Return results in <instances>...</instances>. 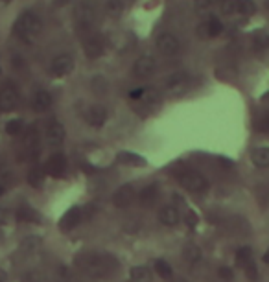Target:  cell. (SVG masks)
<instances>
[{"label":"cell","instance_id":"49","mask_svg":"<svg viewBox=\"0 0 269 282\" xmlns=\"http://www.w3.org/2000/svg\"><path fill=\"white\" fill-rule=\"evenodd\" d=\"M266 10L269 11V0H266Z\"/></svg>","mask_w":269,"mask_h":282},{"label":"cell","instance_id":"34","mask_svg":"<svg viewBox=\"0 0 269 282\" xmlns=\"http://www.w3.org/2000/svg\"><path fill=\"white\" fill-rule=\"evenodd\" d=\"M220 8L223 15L238 13V0H220Z\"/></svg>","mask_w":269,"mask_h":282},{"label":"cell","instance_id":"41","mask_svg":"<svg viewBox=\"0 0 269 282\" xmlns=\"http://www.w3.org/2000/svg\"><path fill=\"white\" fill-rule=\"evenodd\" d=\"M218 0H195V10L197 11H207L212 4H216Z\"/></svg>","mask_w":269,"mask_h":282},{"label":"cell","instance_id":"33","mask_svg":"<svg viewBox=\"0 0 269 282\" xmlns=\"http://www.w3.org/2000/svg\"><path fill=\"white\" fill-rule=\"evenodd\" d=\"M249 260H253V249H251L249 245H243L240 247L238 251H236V262L243 266V264H247Z\"/></svg>","mask_w":269,"mask_h":282},{"label":"cell","instance_id":"16","mask_svg":"<svg viewBox=\"0 0 269 282\" xmlns=\"http://www.w3.org/2000/svg\"><path fill=\"white\" fill-rule=\"evenodd\" d=\"M159 186L155 185H148L142 188V192L138 194V201H140V205L144 207V208H151L155 203H157V199H159Z\"/></svg>","mask_w":269,"mask_h":282},{"label":"cell","instance_id":"3","mask_svg":"<svg viewBox=\"0 0 269 282\" xmlns=\"http://www.w3.org/2000/svg\"><path fill=\"white\" fill-rule=\"evenodd\" d=\"M177 179H179V183H181L183 188H186L188 192H194V194L207 192V188H209L207 179L199 172H195V170H184L181 174H177Z\"/></svg>","mask_w":269,"mask_h":282},{"label":"cell","instance_id":"5","mask_svg":"<svg viewBox=\"0 0 269 282\" xmlns=\"http://www.w3.org/2000/svg\"><path fill=\"white\" fill-rule=\"evenodd\" d=\"M74 19H76L77 28L87 31V35H89V31L92 30V24L96 20V11H94V8L90 4L81 2V4H77L76 10H74Z\"/></svg>","mask_w":269,"mask_h":282},{"label":"cell","instance_id":"39","mask_svg":"<svg viewBox=\"0 0 269 282\" xmlns=\"http://www.w3.org/2000/svg\"><path fill=\"white\" fill-rule=\"evenodd\" d=\"M218 277H220L221 281L231 282L232 277H234V273H232L231 267H227V266H221V267H218Z\"/></svg>","mask_w":269,"mask_h":282},{"label":"cell","instance_id":"15","mask_svg":"<svg viewBox=\"0 0 269 282\" xmlns=\"http://www.w3.org/2000/svg\"><path fill=\"white\" fill-rule=\"evenodd\" d=\"M81 218H83L81 207H72L70 210H67V214L61 218V223L59 225H61L63 231H72V229L81 222Z\"/></svg>","mask_w":269,"mask_h":282},{"label":"cell","instance_id":"17","mask_svg":"<svg viewBox=\"0 0 269 282\" xmlns=\"http://www.w3.org/2000/svg\"><path fill=\"white\" fill-rule=\"evenodd\" d=\"M65 170H67V159L63 153H54V155L48 159V163H46V172L50 175H63L65 174Z\"/></svg>","mask_w":269,"mask_h":282},{"label":"cell","instance_id":"25","mask_svg":"<svg viewBox=\"0 0 269 282\" xmlns=\"http://www.w3.org/2000/svg\"><path fill=\"white\" fill-rule=\"evenodd\" d=\"M268 48H269V33H266V31H256L253 35V50L266 52Z\"/></svg>","mask_w":269,"mask_h":282},{"label":"cell","instance_id":"40","mask_svg":"<svg viewBox=\"0 0 269 282\" xmlns=\"http://www.w3.org/2000/svg\"><path fill=\"white\" fill-rule=\"evenodd\" d=\"M197 222H199V218H197V214H195L194 210H188V212L184 214V223L188 225L190 229H194V227L197 225Z\"/></svg>","mask_w":269,"mask_h":282},{"label":"cell","instance_id":"6","mask_svg":"<svg viewBox=\"0 0 269 282\" xmlns=\"http://www.w3.org/2000/svg\"><path fill=\"white\" fill-rule=\"evenodd\" d=\"M83 52L89 59H98L105 52V39L98 33H89L83 39Z\"/></svg>","mask_w":269,"mask_h":282},{"label":"cell","instance_id":"12","mask_svg":"<svg viewBox=\"0 0 269 282\" xmlns=\"http://www.w3.org/2000/svg\"><path fill=\"white\" fill-rule=\"evenodd\" d=\"M134 199V186L133 185H122L120 188H116V192L113 194V205L118 208H124L127 205H131Z\"/></svg>","mask_w":269,"mask_h":282},{"label":"cell","instance_id":"19","mask_svg":"<svg viewBox=\"0 0 269 282\" xmlns=\"http://www.w3.org/2000/svg\"><path fill=\"white\" fill-rule=\"evenodd\" d=\"M251 161H253V164L256 166V168H262V170L269 168V148L260 146V148H256V149H253Z\"/></svg>","mask_w":269,"mask_h":282},{"label":"cell","instance_id":"36","mask_svg":"<svg viewBox=\"0 0 269 282\" xmlns=\"http://www.w3.org/2000/svg\"><path fill=\"white\" fill-rule=\"evenodd\" d=\"M107 79L102 78V76H96V78L92 79V90H94V94L98 96H102V94H105L107 92Z\"/></svg>","mask_w":269,"mask_h":282},{"label":"cell","instance_id":"42","mask_svg":"<svg viewBox=\"0 0 269 282\" xmlns=\"http://www.w3.org/2000/svg\"><path fill=\"white\" fill-rule=\"evenodd\" d=\"M142 94H144V89H133V90H129V100L138 102L142 98Z\"/></svg>","mask_w":269,"mask_h":282},{"label":"cell","instance_id":"28","mask_svg":"<svg viewBox=\"0 0 269 282\" xmlns=\"http://www.w3.org/2000/svg\"><path fill=\"white\" fill-rule=\"evenodd\" d=\"M155 271H157L159 277H163V279H166V281L173 279L172 266L166 262V260H157V262H155Z\"/></svg>","mask_w":269,"mask_h":282},{"label":"cell","instance_id":"32","mask_svg":"<svg viewBox=\"0 0 269 282\" xmlns=\"http://www.w3.org/2000/svg\"><path fill=\"white\" fill-rule=\"evenodd\" d=\"M118 159L125 163V164H133V166H146V159H142L140 155L136 153H120Z\"/></svg>","mask_w":269,"mask_h":282},{"label":"cell","instance_id":"26","mask_svg":"<svg viewBox=\"0 0 269 282\" xmlns=\"http://www.w3.org/2000/svg\"><path fill=\"white\" fill-rule=\"evenodd\" d=\"M41 245H43V240L39 236H28V238H24L20 242L19 247L22 253H33V251H37Z\"/></svg>","mask_w":269,"mask_h":282},{"label":"cell","instance_id":"1","mask_svg":"<svg viewBox=\"0 0 269 282\" xmlns=\"http://www.w3.org/2000/svg\"><path fill=\"white\" fill-rule=\"evenodd\" d=\"M77 266L87 275H90L94 279H111V275L118 267V262L105 253H92L90 251V253H83L77 258Z\"/></svg>","mask_w":269,"mask_h":282},{"label":"cell","instance_id":"29","mask_svg":"<svg viewBox=\"0 0 269 282\" xmlns=\"http://www.w3.org/2000/svg\"><path fill=\"white\" fill-rule=\"evenodd\" d=\"M22 129H24V120H20V118H13V120H10V122L6 124V133L10 136L20 135Z\"/></svg>","mask_w":269,"mask_h":282},{"label":"cell","instance_id":"51","mask_svg":"<svg viewBox=\"0 0 269 282\" xmlns=\"http://www.w3.org/2000/svg\"><path fill=\"white\" fill-rule=\"evenodd\" d=\"M0 72H2V70H0Z\"/></svg>","mask_w":269,"mask_h":282},{"label":"cell","instance_id":"27","mask_svg":"<svg viewBox=\"0 0 269 282\" xmlns=\"http://www.w3.org/2000/svg\"><path fill=\"white\" fill-rule=\"evenodd\" d=\"M105 11L109 17L118 19V17L122 15V11H124V2H122V0H107Z\"/></svg>","mask_w":269,"mask_h":282},{"label":"cell","instance_id":"18","mask_svg":"<svg viewBox=\"0 0 269 282\" xmlns=\"http://www.w3.org/2000/svg\"><path fill=\"white\" fill-rule=\"evenodd\" d=\"M31 104H33V109L37 113H45V111H48L52 107V96L46 90H37L33 100H31Z\"/></svg>","mask_w":269,"mask_h":282},{"label":"cell","instance_id":"31","mask_svg":"<svg viewBox=\"0 0 269 282\" xmlns=\"http://www.w3.org/2000/svg\"><path fill=\"white\" fill-rule=\"evenodd\" d=\"M28 183L33 188H41L43 183H45V172L41 170V168H35V170H31L28 175Z\"/></svg>","mask_w":269,"mask_h":282},{"label":"cell","instance_id":"9","mask_svg":"<svg viewBox=\"0 0 269 282\" xmlns=\"http://www.w3.org/2000/svg\"><path fill=\"white\" fill-rule=\"evenodd\" d=\"M76 67V63H74V58L72 56H68V54H61L58 58H54L52 61V65H50V70H52V74L54 76H68L72 70Z\"/></svg>","mask_w":269,"mask_h":282},{"label":"cell","instance_id":"23","mask_svg":"<svg viewBox=\"0 0 269 282\" xmlns=\"http://www.w3.org/2000/svg\"><path fill=\"white\" fill-rule=\"evenodd\" d=\"M129 277L133 282H151V269L146 266H133L129 269Z\"/></svg>","mask_w":269,"mask_h":282},{"label":"cell","instance_id":"45","mask_svg":"<svg viewBox=\"0 0 269 282\" xmlns=\"http://www.w3.org/2000/svg\"><path fill=\"white\" fill-rule=\"evenodd\" d=\"M6 281H8V273L0 267V282H6Z\"/></svg>","mask_w":269,"mask_h":282},{"label":"cell","instance_id":"7","mask_svg":"<svg viewBox=\"0 0 269 282\" xmlns=\"http://www.w3.org/2000/svg\"><path fill=\"white\" fill-rule=\"evenodd\" d=\"M155 70H157V61L151 56H142L134 61L133 76L138 79H148L153 76Z\"/></svg>","mask_w":269,"mask_h":282},{"label":"cell","instance_id":"37","mask_svg":"<svg viewBox=\"0 0 269 282\" xmlns=\"http://www.w3.org/2000/svg\"><path fill=\"white\" fill-rule=\"evenodd\" d=\"M39 142V135H37V129L35 127H30L28 133H26V136H24V146L28 148H35Z\"/></svg>","mask_w":269,"mask_h":282},{"label":"cell","instance_id":"30","mask_svg":"<svg viewBox=\"0 0 269 282\" xmlns=\"http://www.w3.org/2000/svg\"><path fill=\"white\" fill-rule=\"evenodd\" d=\"M238 13L245 15V17H251V15L256 13V4L253 0H238Z\"/></svg>","mask_w":269,"mask_h":282},{"label":"cell","instance_id":"14","mask_svg":"<svg viewBox=\"0 0 269 282\" xmlns=\"http://www.w3.org/2000/svg\"><path fill=\"white\" fill-rule=\"evenodd\" d=\"M85 120L89 126L92 127H102L107 120V109L102 105H92L85 111Z\"/></svg>","mask_w":269,"mask_h":282},{"label":"cell","instance_id":"50","mask_svg":"<svg viewBox=\"0 0 269 282\" xmlns=\"http://www.w3.org/2000/svg\"><path fill=\"white\" fill-rule=\"evenodd\" d=\"M4 2H10V0H4Z\"/></svg>","mask_w":269,"mask_h":282},{"label":"cell","instance_id":"20","mask_svg":"<svg viewBox=\"0 0 269 282\" xmlns=\"http://www.w3.org/2000/svg\"><path fill=\"white\" fill-rule=\"evenodd\" d=\"M17 218L22 222H28V223H41V214H39L35 208H31L30 205H20L19 210H17Z\"/></svg>","mask_w":269,"mask_h":282},{"label":"cell","instance_id":"11","mask_svg":"<svg viewBox=\"0 0 269 282\" xmlns=\"http://www.w3.org/2000/svg\"><path fill=\"white\" fill-rule=\"evenodd\" d=\"M65 135H67V131H65L63 124L50 122L48 126H46V131H45V140H46L48 146H59L65 140Z\"/></svg>","mask_w":269,"mask_h":282},{"label":"cell","instance_id":"8","mask_svg":"<svg viewBox=\"0 0 269 282\" xmlns=\"http://www.w3.org/2000/svg\"><path fill=\"white\" fill-rule=\"evenodd\" d=\"M179 48H181V43H179V39L173 35V33H161L159 37H157V50L163 54V56H166V58H172V56H175L177 52H179Z\"/></svg>","mask_w":269,"mask_h":282},{"label":"cell","instance_id":"22","mask_svg":"<svg viewBox=\"0 0 269 282\" xmlns=\"http://www.w3.org/2000/svg\"><path fill=\"white\" fill-rule=\"evenodd\" d=\"M201 247L197 245V243H186L183 247V258H184V262H188V264H197L199 260H201Z\"/></svg>","mask_w":269,"mask_h":282},{"label":"cell","instance_id":"43","mask_svg":"<svg viewBox=\"0 0 269 282\" xmlns=\"http://www.w3.org/2000/svg\"><path fill=\"white\" fill-rule=\"evenodd\" d=\"M10 210H6V208H0V225H6V223H10Z\"/></svg>","mask_w":269,"mask_h":282},{"label":"cell","instance_id":"47","mask_svg":"<svg viewBox=\"0 0 269 282\" xmlns=\"http://www.w3.org/2000/svg\"><path fill=\"white\" fill-rule=\"evenodd\" d=\"M264 262H268V264H269V249L266 251V254H264Z\"/></svg>","mask_w":269,"mask_h":282},{"label":"cell","instance_id":"21","mask_svg":"<svg viewBox=\"0 0 269 282\" xmlns=\"http://www.w3.org/2000/svg\"><path fill=\"white\" fill-rule=\"evenodd\" d=\"M221 31H223V24H221L220 19L216 17H210L205 24H201V35H207V37H218Z\"/></svg>","mask_w":269,"mask_h":282},{"label":"cell","instance_id":"38","mask_svg":"<svg viewBox=\"0 0 269 282\" xmlns=\"http://www.w3.org/2000/svg\"><path fill=\"white\" fill-rule=\"evenodd\" d=\"M241 267H243V271H245V275H247L249 281H256V279H258V267H256V262H254V260H249L247 264H243Z\"/></svg>","mask_w":269,"mask_h":282},{"label":"cell","instance_id":"10","mask_svg":"<svg viewBox=\"0 0 269 282\" xmlns=\"http://www.w3.org/2000/svg\"><path fill=\"white\" fill-rule=\"evenodd\" d=\"M19 105V90L13 85H6L0 90V111L10 113Z\"/></svg>","mask_w":269,"mask_h":282},{"label":"cell","instance_id":"24","mask_svg":"<svg viewBox=\"0 0 269 282\" xmlns=\"http://www.w3.org/2000/svg\"><path fill=\"white\" fill-rule=\"evenodd\" d=\"M138 102H140L142 105H146V109H151L161 102V94H159V90H155V89H144V94H142V98H140Z\"/></svg>","mask_w":269,"mask_h":282},{"label":"cell","instance_id":"13","mask_svg":"<svg viewBox=\"0 0 269 282\" xmlns=\"http://www.w3.org/2000/svg\"><path fill=\"white\" fill-rule=\"evenodd\" d=\"M159 222L164 227H175V225H179V222H181L179 208L175 205H166V207H163L161 212H159Z\"/></svg>","mask_w":269,"mask_h":282},{"label":"cell","instance_id":"4","mask_svg":"<svg viewBox=\"0 0 269 282\" xmlns=\"http://www.w3.org/2000/svg\"><path fill=\"white\" fill-rule=\"evenodd\" d=\"M188 89H190V76L186 72H183V70L175 72V74H172L170 78L166 79V92H168V96L172 98L184 96L188 92Z\"/></svg>","mask_w":269,"mask_h":282},{"label":"cell","instance_id":"35","mask_svg":"<svg viewBox=\"0 0 269 282\" xmlns=\"http://www.w3.org/2000/svg\"><path fill=\"white\" fill-rule=\"evenodd\" d=\"M254 127L260 133H268L269 131V113H260L254 120Z\"/></svg>","mask_w":269,"mask_h":282},{"label":"cell","instance_id":"46","mask_svg":"<svg viewBox=\"0 0 269 282\" xmlns=\"http://www.w3.org/2000/svg\"><path fill=\"white\" fill-rule=\"evenodd\" d=\"M172 282H188V281L183 279V277H175V279H172Z\"/></svg>","mask_w":269,"mask_h":282},{"label":"cell","instance_id":"52","mask_svg":"<svg viewBox=\"0 0 269 282\" xmlns=\"http://www.w3.org/2000/svg\"><path fill=\"white\" fill-rule=\"evenodd\" d=\"M268 102H269V100H268Z\"/></svg>","mask_w":269,"mask_h":282},{"label":"cell","instance_id":"44","mask_svg":"<svg viewBox=\"0 0 269 282\" xmlns=\"http://www.w3.org/2000/svg\"><path fill=\"white\" fill-rule=\"evenodd\" d=\"M24 282H43V279L39 277L37 273H30V275H26Z\"/></svg>","mask_w":269,"mask_h":282},{"label":"cell","instance_id":"48","mask_svg":"<svg viewBox=\"0 0 269 282\" xmlns=\"http://www.w3.org/2000/svg\"><path fill=\"white\" fill-rule=\"evenodd\" d=\"M4 192H6V186H4V185H2V183H0V195L4 194Z\"/></svg>","mask_w":269,"mask_h":282},{"label":"cell","instance_id":"2","mask_svg":"<svg viewBox=\"0 0 269 282\" xmlns=\"http://www.w3.org/2000/svg\"><path fill=\"white\" fill-rule=\"evenodd\" d=\"M41 31H43V20L33 11H24L15 22V33L26 43H33Z\"/></svg>","mask_w":269,"mask_h":282}]
</instances>
